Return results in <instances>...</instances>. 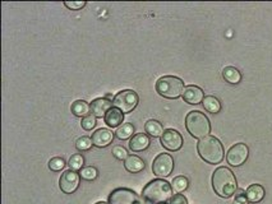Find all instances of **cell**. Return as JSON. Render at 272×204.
<instances>
[{"mask_svg": "<svg viewBox=\"0 0 272 204\" xmlns=\"http://www.w3.org/2000/svg\"><path fill=\"white\" fill-rule=\"evenodd\" d=\"M212 187L221 198H230L238 191V181L229 167L221 166L212 173Z\"/></svg>", "mask_w": 272, "mask_h": 204, "instance_id": "6da1fadb", "label": "cell"}, {"mask_svg": "<svg viewBox=\"0 0 272 204\" xmlns=\"http://www.w3.org/2000/svg\"><path fill=\"white\" fill-rule=\"evenodd\" d=\"M197 151H198L201 158L210 165H217L224 160V146L220 142V139H217L214 136H208L198 140Z\"/></svg>", "mask_w": 272, "mask_h": 204, "instance_id": "7a4b0ae2", "label": "cell"}, {"mask_svg": "<svg viewBox=\"0 0 272 204\" xmlns=\"http://www.w3.org/2000/svg\"><path fill=\"white\" fill-rule=\"evenodd\" d=\"M142 197L150 204H165L171 199L172 187L164 179H155L143 187Z\"/></svg>", "mask_w": 272, "mask_h": 204, "instance_id": "3957f363", "label": "cell"}, {"mask_svg": "<svg viewBox=\"0 0 272 204\" xmlns=\"http://www.w3.org/2000/svg\"><path fill=\"white\" fill-rule=\"evenodd\" d=\"M186 128L196 139H202L210 136L211 122L204 112L193 110L186 116Z\"/></svg>", "mask_w": 272, "mask_h": 204, "instance_id": "277c9868", "label": "cell"}, {"mask_svg": "<svg viewBox=\"0 0 272 204\" xmlns=\"http://www.w3.org/2000/svg\"><path fill=\"white\" fill-rule=\"evenodd\" d=\"M184 82L175 75H164L156 82V92L161 97L169 100L179 99L184 92Z\"/></svg>", "mask_w": 272, "mask_h": 204, "instance_id": "5b68a950", "label": "cell"}, {"mask_svg": "<svg viewBox=\"0 0 272 204\" xmlns=\"http://www.w3.org/2000/svg\"><path fill=\"white\" fill-rule=\"evenodd\" d=\"M138 102H139V97L137 92L133 89H123L118 92L113 99L114 107L120 110L123 114H129L133 111L138 106Z\"/></svg>", "mask_w": 272, "mask_h": 204, "instance_id": "8992f818", "label": "cell"}, {"mask_svg": "<svg viewBox=\"0 0 272 204\" xmlns=\"http://www.w3.org/2000/svg\"><path fill=\"white\" fill-rule=\"evenodd\" d=\"M109 204H143L137 193L128 187H117L109 195Z\"/></svg>", "mask_w": 272, "mask_h": 204, "instance_id": "52a82bcc", "label": "cell"}, {"mask_svg": "<svg viewBox=\"0 0 272 204\" xmlns=\"http://www.w3.org/2000/svg\"><path fill=\"white\" fill-rule=\"evenodd\" d=\"M174 170V158L169 153H160L152 163V172L157 177H168Z\"/></svg>", "mask_w": 272, "mask_h": 204, "instance_id": "ba28073f", "label": "cell"}, {"mask_svg": "<svg viewBox=\"0 0 272 204\" xmlns=\"http://www.w3.org/2000/svg\"><path fill=\"white\" fill-rule=\"evenodd\" d=\"M249 157V148L244 143H237L231 147L226 154L227 163L233 167H239L247 162Z\"/></svg>", "mask_w": 272, "mask_h": 204, "instance_id": "9c48e42d", "label": "cell"}, {"mask_svg": "<svg viewBox=\"0 0 272 204\" xmlns=\"http://www.w3.org/2000/svg\"><path fill=\"white\" fill-rule=\"evenodd\" d=\"M80 181L81 176L77 171H64L59 179V187L64 194H73L80 187Z\"/></svg>", "mask_w": 272, "mask_h": 204, "instance_id": "30bf717a", "label": "cell"}, {"mask_svg": "<svg viewBox=\"0 0 272 204\" xmlns=\"http://www.w3.org/2000/svg\"><path fill=\"white\" fill-rule=\"evenodd\" d=\"M161 146L170 152H176L183 147V136L178 130L166 129L161 136Z\"/></svg>", "mask_w": 272, "mask_h": 204, "instance_id": "8fae6325", "label": "cell"}, {"mask_svg": "<svg viewBox=\"0 0 272 204\" xmlns=\"http://www.w3.org/2000/svg\"><path fill=\"white\" fill-rule=\"evenodd\" d=\"M183 100L189 103V105H198L201 102H204V89L198 87V85H187L183 92Z\"/></svg>", "mask_w": 272, "mask_h": 204, "instance_id": "7c38bea8", "label": "cell"}, {"mask_svg": "<svg viewBox=\"0 0 272 204\" xmlns=\"http://www.w3.org/2000/svg\"><path fill=\"white\" fill-rule=\"evenodd\" d=\"M113 107V101L107 99V97H99L95 99L90 103L91 115L96 116V118H105L107 111Z\"/></svg>", "mask_w": 272, "mask_h": 204, "instance_id": "4fadbf2b", "label": "cell"}, {"mask_svg": "<svg viewBox=\"0 0 272 204\" xmlns=\"http://www.w3.org/2000/svg\"><path fill=\"white\" fill-rule=\"evenodd\" d=\"M114 136H115V134L110 129H106V128L97 129L92 134L93 146L97 147V148H105V147L110 146L113 143Z\"/></svg>", "mask_w": 272, "mask_h": 204, "instance_id": "5bb4252c", "label": "cell"}, {"mask_svg": "<svg viewBox=\"0 0 272 204\" xmlns=\"http://www.w3.org/2000/svg\"><path fill=\"white\" fill-rule=\"evenodd\" d=\"M151 144V140L148 138L147 134L145 133H138L132 136L131 140H129V150L132 152H142V151H146Z\"/></svg>", "mask_w": 272, "mask_h": 204, "instance_id": "9a60e30c", "label": "cell"}, {"mask_svg": "<svg viewBox=\"0 0 272 204\" xmlns=\"http://www.w3.org/2000/svg\"><path fill=\"white\" fill-rule=\"evenodd\" d=\"M103 121L106 124L109 128H119V126L123 125V121H124V114L120 111L117 107H111L107 114L103 118Z\"/></svg>", "mask_w": 272, "mask_h": 204, "instance_id": "2e32d148", "label": "cell"}, {"mask_svg": "<svg viewBox=\"0 0 272 204\" xmlns=\"http://www.w3.org/2000/svg\"><path fill=\"white\" fill-rule=\"evenodd\" d=\"M265 187L259 184H252L251 187H247V190H245V195H247L249 203H258L265 198Z\"/></svg>", "mask_w": 272, "mask_h": 204, "instance_id": "e0dca14e", "label": "cell"}, {"mask_svg": "<svg viewBox=\"0 0 272 204\" xmlns=\"http://www.w3.org/2000/svg\"><path fill=\"white\" fill-rule=\"evenodd\" d=\"M124 167L128 172L137 173L141 172V171L145 169L146 163L145 161L142 160L141 157L136 156V154H131V156L128 157L127 160L124 161Z\"/></svg>", "mask_w": 272, "mask_h": 204, "instance_id": "ac0fdd59", "label": "cell"}, {"mask_svg": "<svg viewBox=\"0 0 272 204\" xmlns=\"http://www.w3.org/2000/svg\"><path fill=\"white\" fill-rule=\"evenodd\" d=\"M145 132L147 133L148 136H153V138H159V136L161 138L165 130H164V126H162V124L159 120L151 119L146 122Z\"/></svg>", "mask_w": 272, "mask_h": 204, "instance_id": "d6986e66", "label": "cell"}, {"mask_svg": "<svg viewBox=\"0 0 272 204\" xmlns=\"http://www.w3.org/2000/svg\"><path fill=\"white\" fill-rule=\"evenodd\" d=\"M70 110H72V112L76 116H78V118H86L87 115H90V103H87L85 100H77V101H74L72 103V106H70Z\"/></svg>", "mask_w": 272, "mask_h": 204, "instance_id": "ffe728a7", "label": "cell"}, {"mask_svg": "<svg viewBox=\"0 0 272 204\" xmlns=\"http://www.w3.org/2000/svg\"><path fill=\"white\" fill-rule=\"evenodd\" d=\"M222 77L225 81L230 85H238L241 82V73L239 71V69H237L235 67H226L222 70Z\"/></svg>", "mask_w": 272, "mask_h": 204, "instance_id": "44dd1931", "label": "cell"}, {"mask_svg": "<svg viewBox=\"0 0 272 204\" xmlns=\"http://www.w3.org/2000/svg\"><path fill=\"white\" fill-rule=\"evenodd\" d=\"M204 110L211 114H219L221 111V102L220 100L215 97V96H206L202 102Z\"/></svg>", "mask_w": 272, "mask_h": 204, "instance_id": "7402d4cb", "label": "cell"}, {"mask_svg": "<svg viewBox=\"0 0 272 204\" xmlns=\"http://www.w3.org/2000/svg\"><path fill=\"white\" fill-rule=\"evenodd\" d=\"M133 133H135V126H133V124L125 122V124H123V125L118 128L117 132H115V136H117L118 139L127 140L133 136Z\"/></svg>", "mask_w": 272, "mask_h": 204, "instance_id": "603a6c76", "label": "cell"}, {"mask_svg": "<svg viewBox=\"0 0 272 204\" xmlns=\"http://www.w3.org/2000/svg\"><path fill=\"white\" fill-rule=\"evenodd\" d=\"M189 187V180L186 176H176L174 177V180L171 183L172 191H175L176 194H182L188 189Z\"/></svg>", "mask_w": 272, "mask_h": 204, "instance_id": "cb8c5ba5", "label": "cell"}, {"mask_svg": "<svg viewBox=\"0 0 272 204\" xmlns=\"http://www.w3.org/2000/svg\"><path fill=\"white\" fill-rule=\"evenodd\" d=\"M80 176L83 180L93 181L96 180L97 176H99V170L95 166H86L80 171Z\"/></svg>", "mask_w": 272, "mask_h": 204, "instance_id": "d4e9b609", "label": "cell"}, {"mask_svg": "<svg viewBox=\"0 0 272 204\" xmlns=\"http://www.w3.org/2000/svg\"><path fill=\"white\" fill-rule=\"evenodd\" d=\"M68 165L70 167V170L73 171H81L83 169V165H85V157L80 153L77 154H73L68 161Z\"/></svg>", "mask_w": 272, "mask_h": 204, "instance_id": "484cf974", "label": "cell"}, {"mask_svg": "<svg viewBox=\"0 0 272 204\" xmlns=\"http://www.w3.org/2000/svg\"><path fill=\"white\" fill-rule=\"evenodd\" d=\"M93 146V142H92V138L90 136H81L78 139L76 140V148L81 152H85V151H88L91 150V147Z\"/></svg>", "mask_w": 272, "mask_h": 204, "instance_id": "4316f807", "label": "cell"}, {"mask_svg": "<svg viewBox=\"0 0 272 204\" xmlns=\"http://www.w3.org/2000/svg\"><path fill=\"white\" fill-rule=\"evenodd\" d=\"M66 161L64 158L62 157H54L51 160L49 161V169L54 172H59V171H62L64 167H66Z\"/></svg>", "mask_w": 272, "mask_h": 204, "instance_id": "83f0119b", "label": "cell"}, {"mask_svg": "<svg viewBox=\"0 0 272 204\" xmlns=\"http://www.w3.org/2000/svg\"><path fill=\"white\" fill-rule=\"evenodd\" d=\"M111 153H113V156L115 157L117 160H120V161H125L128 157H129L127 150H125L123 146L113 147V151H111Z\"/></svg>", "mask_w": 272, "mask_h": 204, "instance_id": "f1b7e54d", "label": "cell"}, {"mask_svg": "<svg viewBox=\"0 0 272 204\" xmlns=\"http://www.w3.org/2000/svg\"><path fill=\"white\" fill-rule=\"evenodd\" d=\"M81 125L85 130H92L96 126V116L87 115L86 118H83L81 121Z\"/></svg>", "mask_w": 272, "mask_h": 204, "instance_id": "f546056e", "label": "cell"}, {"mask_svg": "<svg viewBox=\"0 0 272 204\" xmlns=\"http://www.w3.org/2000/svg\"><path fill=\"white\" fill-rule=\"evenodd\" d=\"M86 1H64V5L70 10H81L86 7Z\"/></svg>", "mask_w": 272, "mask_h": 204, "instance_id": "4dcf8cb0", "label": "cell"}, {"mask_svg": "<svg viewBox=\"0 0 272 204\" xmlns=\"http://www.w3.org/2000/svg\"><path fill=\"white\" fill-rule=\"evenodd\" d=\"M233 204H249L248 199H247V195L241 189H239L237 193H235V198H234V203Z\"/></svg>", "mask_w": 272, "mask_h": 204, "instance_id": "1f68e13d", "label": "cell"}, {"mask_svg": "<svg viewBox=\"0 0 272 204\" xmlns=\"http://www.w3.org/2000/svg\"><path fill=\"white\" fill-rule=\"evenodd\" d=\"M168 204H188V201L183 194H174Z\"/></svg>", "mask_w": 272, "mask_h": 204, "instance_id": "d6a6232c", "label": "cell"}, {"mask_svg": "<svg viewBox=\"0 0 272 204\" xmlns=\"http://www.w3.org/2000/svg\"><path fill=\"white\" fill-rule=\"evenodd\" d=\"M95 204H109V203H106V202H97V203Z\"/></svg>", "mask_w": 272, "mask_h": 204, "instance_id": "836d02e7", "label": "cell"}]
</instances>
